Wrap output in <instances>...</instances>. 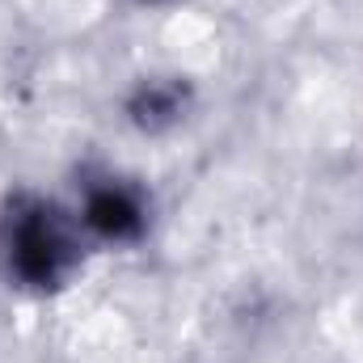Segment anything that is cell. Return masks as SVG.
Segmentation results:
<instances>
[{"label":"cell","instance_id":"cell-1","mask_svg":"<svg viewBox=\"0 0 363 363\" xmlns=\"http://www.w3.org/2000/svg\"><path fill=\"white\" fill-rule=\"evenodd\" d=\"M93 241L64 190L17 182L0 194V287L17 300H60L89 274Z\"/></svg>","mask_w":363,"mask_h":363},{"label":"cell","instance_id":"cell-2","mask_svg":"<svg viewBox=\"0 0 363 363\" xmlns=\"http://www.w3.org/2000/svg\"><path fill=\"white\" fill-rule=\"evenodd\" d=\"M64 194L97 254H140L161 228V194L131 165L85 157L68 169Z\"/></svg>","mask_w":363,"mask_h":363},{"label":"cell","instance_id":"cell-3","mask_svg":"<svg viewBox=\"0 0 363 363\" xmlns=\"http://www.w3.org/2000/svg\"><path fill=\"white\" fill-rule=\"evenodd\" d=\"M203 93L182 68H144L118 89V123L140 140H169L199 118Z\"/></svg>","mask_w":363,"mask_h":363},{"label":"cell","instance_id":"cell-4","mask_svg":"<svg viewBox=\"0 0 363 363\" xmlns=\"http://www.w3.org/2000/svg\"><path fill=\"white\" fill-rule=\"evenodd\" d=\"M131 9H144V13H157V9H178L186 0H127Z\"/></svg>","mask_w":363,"mask_h":363}]
</instances>
